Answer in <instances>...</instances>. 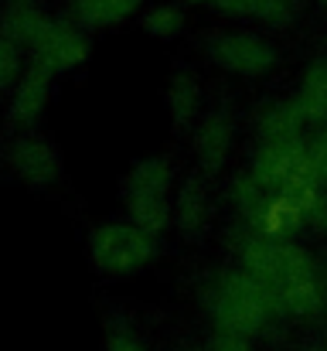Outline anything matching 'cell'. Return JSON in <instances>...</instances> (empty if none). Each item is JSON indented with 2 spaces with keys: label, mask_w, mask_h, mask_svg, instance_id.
I'll return each instance as SVG.
<instances>
[{
  "label": "cell",
  "mask_w": 327,
  "mask_h": 351,
  "mask_svg": "<svg viewBox=\"0 0 327 351\" xmlns=\"http://www.w3.org/2000/svg\"><path fill=\"white\" fill-rule=\"evenodd\" d=\"M218 242L228 256V263L252 273L259 283H266L280 304L283 321H314L327 307V273L311 245L300 239L276 242L252 232L245 222L232 219L221 222Z\"/></svg>",
  "instance_id": "cell-1"
},
{
  "label": "cell",
  "mask_w": 327,
  "mask_h": 351,
  "mask_svg": "<svg viewBox=\"0 0 327 351\" xmlns=\"http://www.w3.org/2000/svg\"><path fill=\"white\" fill-rule=\"evenodd\" d=\"M195 297H198V307H202L205 321L212 324V331L259 338L276 321H283L273 290L228 259L218 266H208L198 276Z\"/></svg>",
  "instance_id": "cell-2"
},
{
  "label": "cell",
  "mask_w": 327,
  "mask_h": 351,
  "mask_svg": "<svg viewBox=\"0 0 327 351\" xmlns=\"http://www.w3.org/2000/svg\"><path fill=\"white\" fill-rule=\"evenodd\" d=\"M181 181V167L171 154H143L130 160L119 181V205L130 222L150 235L164 239L174 232V191Z\"/></svg>",
  "instance_id": "cell-3"
},
{
  "label": "cell",
  "mask_w": 327,
  "mask_h": 351,
  "mask_svg": "<svg viewBox=\"0 0 327 351\" xmlns=\"http://www.w3.org/2000/svg\"><path fill=\"white\" fill-rule=\"evenodd\" d=\"M198 51L205 65L235 82H263L283 62L280 45L256 24H218L205 31Z\"/></svg>",
  "instance_id": "cell-4"
},
{
  "label": "cell",
  "mask_w": 327,
  "mask_h": 351,
  "mask_svg": "<svg viewBox=\"0 0 327 351\" xmlns=\"http://www.w3.org/2000/svg\"><path fill=\"white\" fill-rule=\"evenodd\" d=\"M160 242L126 215H109L89 229L86 256L103 280H133L160 259Z\"/></svg>",
  "instance_id": "cell-5"
},
{
  "label": "cell",
  "mask_w": 327,
  "mask_h": 351,
  "mask_svg": "<svg viewBox=\"0 0 327 351\" xmlns=\"http://www.w3.org/2000/svg\"><path fill=\"white\" fill-rule=\"evenodd\" d=\"M245 167L266 191H280L307 205L327 191L314 171L311 157V136H293V140H252Z\"/></svg>",
  "instance_id": "cell-6"
},
{
  "label": "cell",
  "mask_w": 327,
  "mask_h": 351,
  "mask_svg": "<svg viewBox=\"0 0 327 351\" xmlns=\"http://www.w3.org/2000/svg\"><path fill=\"white\" fill-rule=\"evenodd\" d=\"M242 140H245V123L235 113V106L208 103V110L198 117L191 133L184 136L191 171H198L212 181H221L228 171H235V160L242 154Z\"/></svg>",
  "instance_id": "cell-7"
},
{
  "label": "cell",
  "mask_w": 327,
  "mask_h": 351,
  "mask_svg": "<svg viewBox=\"0 0 327 351\" xmlns=\"http://www.w3.org/2000/svg\"><path fill=\"white\" fill-rule=\"evenodd\" d=\"M0 164H3V171L14 184L38 191V195L58 188L62 178H65V154L41 130L10 133L0 147Z\"/></svg>",
  "instance_id": "cell-8"
},
{
  "label": "cell",
  "mask_w": 327,
  "mask_h": 351,
  "mask_svg": "<svg viewBox=\"0 0 327 351\" xmlns=\"http://www.w3.org/2000/svg\"><path fill=\"white\" fill-rule=\"evenodd\" d=\"M93 51H96L93 31L82 27L79 21H72L62 10V14H51L48 17L45 31L27 48V62L38 65V69H45L55 79H69V75H79L93 62Z\"/></svg>",
  "instance_id": "cell-9"
},
{
  "label": "cell",
  "mask_w": 327,
  "mask_h": 351,
  "mask_svg": "<svg viewBox=\"0 0 327 351\" xmlns=\"http://www.w3.org/2000/svg\"><path fill=\"white\" fill-rule=\"evenodd\" d=\"M221 188L218 181L188 171L174 191V235L184 242H205L221 229Z\"/></svg>",
  "instance_id": "cell-10"
},
{
  "label": "cell",
  "mask_w": 327,
  "mask_h": 351,
  "mask_svg": "<svg viewBox=\"0 0 327 351\" xmlns=\"http://www.w3.org/2000/svg\"><path fill=\"white\" fill-rule=\"evenodd\" d=\"M55 82H58L55 75H48L45 69L27 62L24 75L3 96V123L10 126V133H27L45 123L51 99H55Z\"/></svg>",
  "instance_id": "cell-11"
},
{
  "label": "cell",
  "mask_w": 327,
  "mask_h": 351,
  "mask_svg": "<svg viewBox=\"0 0 327 351\" xmlns=\"http://www.w3.org/2000/svg\"><path fill=\"white\" fill-rule=\"evenodd\" d=\"M164 110L171 119V130L178 136H188L198 117L208 110V96H205V82L198 75V69L191 65H178L167 82H164Z\"/></svg>",
  "instance_id": "cell-12"
},
{
  "label": "cell",
  "mask_w": 327,
  "mask_h": 351,
  "mask_svg": "<svg viewBox=\"0 0 327 351\" xmlns=\"http://www.w3.org/2000/svg\"><path fill=\"white\" fill-rule=\"evenodd\" d=\"M252 232L266 235V239H276V242H290V239H300L307 232V212L297 198L290 195H280V191H266V198L256 205V212L249 219H242Z\"/></svg>",
  "instance_id": "cell-13"
},
{
  "label": "cell",
  "mask_w": 327,
  "mask_h": 351,
  "mask_svg": "<svg viewBox=\"0 0 327 351\" xmlns=\"http://www.w3.org/2000/svg\"><path fill=\"white\" fill-rule=\"evenodd\" d=\"M290 103L297 106L300 119L307 126H324L327 123V55H317L311 58L297 82H293V93H290Z\"/></svg>",
  "instance_id": "cell-14"
},
{
  "label": "cell",
  "mask_w": 327,
  "mask_h": 351,
  "mask_svg": "<svg viewBox=\"0 0 327 351\" xmlns=\"http://www.w3.org/2000/svg\"><path fill=\"white\" fill-rule=\"evenodd\" d=\"M150 0H65V14L89 31H112L143 14Z\"/></svg>",
  "instance_id": "cell-15"
},
{
  "label": "cell",
  "mask_w": 327,
  "mask_h": 351,
  "mask_svg": "<svg viewBox=\"0 0 327 351\" xmlns=\"http://www.w3.org/2000/svg\"><path fill=\"white\" fill-rule=\"evenodd\" d=\"M249 133L252 140H293V136H307V123L300 119L290 96H283V99H266L252 110Z\"/></svg>",
  "instance_id": "cell-16"
},
{
  "label": "cell",
  "mask_w": 327,
  "mask_h": 351,
  "mask_svg": "<svg viewBox=\"0 0 327 351\" xmlns=\"http://www.w3.org/2000/svg\"><path fill=\"white\" fill-rule=\"evenodd\" d=\"M140 31L150 38V41H160V45H174L181 38H188L191 31V10L178 0H150L143 7V14L136 17Z\"/></svg>",
  "instance_id": "cell-17"
},
{
  "label": "cell",
  "mask_w": 327,
  "mask_h": 351,
  "mask_svg": "<svg viewBox=\"0 0 327 351\" xmlns=\"http://www.w3.org/2000/svg\"><path fill=\"white\" fill-rule=\"evenodd\" d=\"M221 205L232 212V219H249L252 212H256V205L266 198V188L252 178V171L242 164V167H235V171H228L225 178H221Z\"/></svg>",
  "instance_id": "cell-18"
},
{
  "label": "cell",
  "mask_w": 327,
  "mask_h": 351,
  "mask_svg": "<svg viewBox=\"0 0 327 351\" xmlns=\"http://www.w3.org/2000/svg\"><path fill=\"white\" fill-rule=\"evenodd\" d=\"M51 10H45V3H27V7H0V31L10 34L24 51L34 45V38L45 31Z\"/></svg>",
  "instance_id": "cell-19"
},
{
  "label": "cell",
  "mask_w": 327,
  "mask_h": 351,
  "mask_svg": "<svg viewBox=\"0 0 327 351\" xmlns=\"http://www.w3.org/2000/svg\"><path fill=\"white\" fill-rule=\"evenodd\" d=\"M24 69H27V51L10 34L0 31V96H7L14 89V82L24 75Z\"/></svg>",
  "instance_id": "cell-20"
},
{
  "label": "cell",
  "mask_w": 327,
  "mask_h": 351,
  "mask_svg": "<svg viewBox=\"0 0 327 351\" xmlns=\"http://www.w3.org/2000/svg\"><path fill=\"white\" fill-rule=\"evenodd\" d=\"M208 10L225 24H259L263 0H208Z\"/></svg>",
  "instance_id": "cell-21"
},
{
  "label": "cell",
  "mask_w": 327,
  "mask_h": 351,
  "mask_svg": "<svg viewBox=\"0 0 327 351\" xmlns=\"http://www.w3.org/2000/svg\"><path fill=\"white\" fill-rule=\"evenodd\" d=\"M300 10V0H263V14H259V24L263 31H280V27H290L293 17Z\"/></svg>",
  "instance_id": "cell-22"
},
{
  "label": "cell",
  "mask_w": 327,
  "mask_h": 351,
  "mask_svg": "<svg viewBox=\"0 0 327 351\" xmlns=\"http://www.w3.org/2000/svg\"><path fill=\"white\" fill-rule=\"evenodd\" d=\"M106 351H150V348L143 345V338H140L133 328L112 324L106 331Z\"/></svg>",
  "instance_id": "cell-23"
},
{
  "label": "cell",
  "mask_w": 327,
  "mask_h": 351,
  "mask_svg": "<svg viewBox=\"0 0 327 351\" xmlns=\"http://www.w3.org/2000/svg\"><path fill=\"white\" fill-rule=\"evenodd\" d=\"M208 351H259L256 348V338H245V335H228V331H208Z\"/></svg>",
  "instance_id": "cell-24"
},
{
  "label": "cell",
  "mask_w": 327,
  "mask_h": 351,
  "mask_svg": "<svg viewBox=\"0 0 327 351\" xmlns=\"http://www.w3.org/2000/svg\"><path fill=\"white\" fill-rule=\"evenodd\" d=\"M304 212H307V232L327 235V191H321L317 198H311L304 205Z\"/></svg>",
  "instance_id": "cell-25"
},
{
  "label": "cell",
  "mask_w": 327,
  "mask_h": 351,
  "mask_svg": "<svg viewBox=\"0 0 327 351\" xmlns=\"http://www.w3.org/2000/svg\"><path fill=\"white\" fill-rule=\"evenodd\" d=\"M311 157H314V171H317L321 184L327 188V126H321L311 136Z\"/></svg>",
  "instance_id": "cell-26"
},
{
  "label": "cell",
  "mask_w": 327,
  "mask_h": 351,
  "mask_svg": "<svg viewBox=\"0 0 327 351\" xmlns=\"http://www.w3.org/2000/svg\"><path fill=\"white\" fill-rule=\"evenodd\" d=\"M178 3H184L188 10H208V0H178Z\"/></svg>",
  "instance_id": "cell-27"
},
{
  "label": "cell",
  "mask_w": 327,
  "mask_h": 351,
  "mask_svg": "<svg viewBox=\"0 0 327 351\" xmlns=\"http://www.w3.org/2000/svg\"><path fill=\"white\" fill-rule=\"evenodd\" d=\"M27 3H45V0H0V7H27Z\"/></svg>",
  "instance_id": "cell-28"
},
{
  "label": "cell",
  "mask_w": 327,
  "mask_h": 351,
  "mask_svg": "<svg viewBox=\"0 0 327 351\" xmlns=\"http://www.w3.org/2000/svg\"><path fill=\"white\" fill-rule=\"evenodd\" d=\"M174 351H208V348H198V345H181V348H174Z\"/></svg>",
  "instance_id": "cell-29"
},
{
  "label": "cell",
  "mask_w": 327,
  "mask_h": 351,
  "mask_svg": "<svg viewBox=\"0 0 327 351\" xmlns=\"http://www.w3.org/2000/svg\"><path fill=\"white\" fill-rule=\"evenodd\" d=\"M314 3H317V7H321V10H327V0H314Z\"/></svg>",
  "instance_id": "cell-30"
},
{
  "label": "cell",
  "mask_w": 327,
  "mask_h": 351,
  "mask_svg": "<svg viewBox=\"0 0 327 351\" xmlns=\"http://www.w3.org/2000/svg\"><path fill=\"white\" fill-rule=\"evenodd\" d=\"M324 126H327V123H324Z\"/></svg>",
  "instance_id": "cell-31"
}]
</instances>
